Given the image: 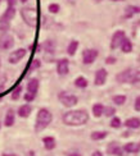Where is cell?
I'll use <instances>...</instances> for the list:
<instances>
[{
	"mask_svg": "<svg viewBox=\"0 0 140 156\" xmlns=\"http://www.w3.org/2000/svg\"><path fill=\"white\" fill-rule=\"evenodd\" d=\"M63 123L66 126H73V127H77V126H84L88 123L89 120V114L86 110H72V112H67L63 115Z\"/></svg>",
	"mask_w": 140,
	"mask_h": 156,
	"instance_id": "obj_1",
	"label": "cell"
},
{
	"mask_svg": "<svg viewBox=\"0 0 140 156\" xmlns=\"http://www.w3.org/2000/svg\"><path fill=\"white\" fill-rule=\"evenodd\" d=\"M53 120V115L51 113L49 112L48 109H40L39 113H37V116H36V122H35V131L36 132H41L44 129L48 127Z\"/></svg>",
	"mask_w": 140,
	"mask_h": 156,
	"instance_id": "obj_2",
	"label": "cell"
},
{
	"mask_svg": "<svg viewBox=\"0 0 140 156\" xmlns=\"http://www.w3.org/2000/svg\"><path fill=\"white\" fill-rule=\"evenodd\" d=\"M21 17L25 23L30 27H36L39 23V13L32 6H23L21 9Z\"/></svg>",
	"mask_w": 140,
	"mask_h": 156,
	"instance_id": "obj_3",
	"label": "cell"
},
{
	"mask_svg": "<svg viewBox=\"0 0 140 156\" xmlns=\"http://www.w3.org/2000/svg\"><path fill=\"white\" fill-rule=\"evenodd\" d=\"M58 99H59V101H61L64 106H67V108L75 106L76 104L78 102L77 96L72 95V94H68V92H66V91H62V92L58 95Z\"/></svg>",
	"mask_w": 140,
	"mask_h": 156,
	"instance_id": "obj_4",
	"label": "cell"
},
{
	"mask_svg": "<svg viewBox=\"0 0 140 156\" xmlns=\"http://www.w3.org/2000/svg\"><path fill=\"white\" fill-rule=\"evenodd\" d=\"M13 45H14V38H13V36L4 32V34L0 36V50H3V51L9 50L13 48Z\"/></svg>",
	"mask_w": 140,
	"mask_h": 156,
	"instance_id": "obj_5",
	"label": "cell"
},
{
	"mask_svg": "<svg viewBox=\"0 0 140 156\" xmlns=\"http://www.w3.org/2000/svg\"><path fill=\"white\" fill-rule=\"evenodd\" d=\"M125 38H126L125 31H122V30L116 31L112 36V40H111V49H117L118 46H121V44Z\"/></svg>",
	"mask_w": 140,
	"mask_h": 156,
	"instance_id": "obj_6",
	"label": "cell"
},
{
	"mask_svg": "<svg viewBox=\"0 0 140 156\" xmlns=\"http://www.w3.org/2000/svg\"><path fill=\"white\" fill-rule=\"evenodd\" d=\"M99 55V51L95 49H86L82 53V63L84 64H91L94 63L95 59Z\"/></svg>",
	"mask_w": 140,
	"mask_h": 156,
	"instance_id": "obj_7",
	"label": "cell"
},
{
	"mask_svg": "<svg viewBox=\"0 0 140 156\" xmlns=\"http://www.w3.org/2000/svg\"><path fill=\"white\" fill-rule=\"evenodd\" d=\"M57 72L59 76H66V74H68L70 72V62L68 59H61V60H58L57 63Z\"/></svg>",
	"mask_w": 140,
	"mask_h": 156,
	"instance_id": "obj_8",
	"label": "cell"
},
{
	"mask_svg": "<svg viewBox=\"0 0 140 156\" xmlns=\"http://www.w3.org/2000/svg\"><path fill=\"white\" fill-rule=\"evenodd\" d=\"M131 77H132V68H127L122 70V72H119L116 76V80L119 83H129L131 81Z\"/></svg>",
	"mask_w": 140,
	"mask_h": 156,
	"instance_id": "obj_9",
	"label": "cell"
},
{
	"mask_svg": "<svg viewBox=\"0 0 140 156\" xmlns=\"http://www.w3.org/2000/svg\"><path fill=\"white\" fill-rule=\"evenodd\" d=\"M25 55H26V49H17L16 51H12L9 55V63L17 64L21 59H23Z\"/></svg>",
	"mask_w": 140,
	"mask_h": 156,
	"instance_id": "obj_10",
	"label": "cell"
},
{
	"mask_svg": "<svg viewBox=\"0 0 140 156\" xmlns=\"http://www.w3.org/2000/svg\"><path fill=\"white\" fill-rule=\"evenodd\" d=\"M107 76H108V72L104 69V68H100L98 69L95 72V78H94V83L96 86H103L105 83V80H107Z\"/></svg>",
	"mask_w": 140,
	"mask_h": 156,
	"instance_id": "obj_11",
	"label": "cell"
},
{
	"mask_svg": "<svg viewBox=\"0 0 140 156\" xmlns=\"http://www.w3.org/2000/svg\"><path fill=\"white\" fill-rule=\"evenodd\" d=\"M16 16V6H13V5H8V8H6V10L4 12V14L0 17V21L2 22H6V23H9L13 18H14Z\"/></svg>",
	"mask_w": 140,
	"mask_h": 156,
	"instance_id": "obj_12",
	"label": "cell"
},
{
	"mask_svg": "<svg viewBox=\"0 0 140 156\" xmlns=\"http://www.w3.org/2000/svg\"><path fill=\"white\" fill-rule=\"evenodd\" d=\"M107 152L111 155H116V156H123V150L118 146L117 142H111V144L107 146Z\"/></svg>",
	"mask_w": 140,
	"mask_h": 156,
	"instance_id": "obj_13",
	"label": "cell"
},
{
	"mask_svg": "<svg viewBox=\"0 0 140 156\" xmlns=\"http://www.w3.org/2000/svg\"><path fill=\"white\" fill-rule=\"evenodd\" d=\"M39 86H40V83H39L37 78H32V80H30L27 83V92H30L32 95H36L37 91H39Z\"/></svg>",
	"mask_w": 140,
	"mask_h": 156,
	"instance_id": "obj_14",
	"label": "cell"
},
{
	"mask_svg": "<svg viewBox=\"0 0 140 156\" xmlns=\"http://www.w3.org/2000/svg\"><path fill=\"white\" fill-rule=\"evenodd\" d=\"M123 151L129 152V154H135L140 151V144H136V142H129L123 146Z\"/></svg>",
	"mask_w": 140,
	"mask_h": 156,
	"instance_id": "obj_15",
	"label": "cell"
},
{
	"mask_svg": "<svg viewBox=\"0 0 140 156\" xmlns=\"http://www.w3.org/2000/svg\"><path fill=\"white\" fill-rule=\"evenodd\" d=\"M31 112H32L31 105H28V104H25V105L19 106V109H18V115L21 116V118H28L30 114H31Z\"/></svg>",
	"mask_w": 140,
	"mask_h": 156,
	"instance_id": "obj_16",
	"label": "cell"
},
{
	"mask_svg": "<svg viewBox=\"0 0 140 156\" xmlns=\"http://www.w3.org/2000/svg\"><path fill=\"white\" fill-rule=\"evenodd\" d=\"M138 13H140V8L136 5H129L126 6L125 9V18H131L132 16L138 14Z\"/></svg>",
	"mask_w": 140,
	"mask_h": 156,
	"instance_id": "obj_17",
	"label": "cell"
},
{
	"mask_svg": "<svg viewBox=\"0 0 140 156\" xmlns=\"http://www.w3.org/2000/svg\"><path fill=\"white\" fill-rule=\"evenodd\" d=\"M4 124L5 127H12L14 124V112L12 109L8 110V113L5 115V119H4Z\"/></svg>",
	"mask_w": 140,
	"mask_h": 156,
	"instance_id": "obj_18",
	"label": "cell"
},
{
	"mask_svg": "<svg viewBox=\"0 0 140 156\" xmlns=\"http://www.w3.org/2000/svg\"><path fill=\"white\" fill-rule=\"evenodd\" d=\"M125 126L131 129H138L140 128V119L139 118H130L125 122Z\"/></svg>",
	"mask_w": 140,
	"mask_h": 156,
	"instance_id": "obj_19",
	"label": "cell"
},
{
	"mask_svg": "<svg viewBox=\"0 0 140 156\" xmlns=\"http://www.w3.org/2000/svg\"><path fill=\"white\" fill-rule=\"evenodd\" d=\"M121 50H122V53H125V54H129V53H131L132 51V42L129 40L127 37L125 38V40L122 41V44H121Z\"/></svg>",
	"mask_w": 140,
	"mask_h": 156,
	"instance_id": "obj_20",
	"label": "cell"
},
{
	"mask_svg": "<svg viewBox=\"0 0 140 156\" xmlns=\"http://www.w3.org/2000/svg\"><path fill=\"white\" fill-rule=\"evenodd\" d=\"M43 142H44V147L46 148V150H53V148L55 147V140H54V137H50V136H48V137H44Z\"/></svg>",
	"mask_w": 140,
	"mask_h": 156,
	"instance_id": "obj_21",
	"label": "cell"
},
{
	"mask_svg": "<svg viewBox=\"0 0 140 156\" xmlns=\"http://www.w3.org/2000/svg\"><path fill=\"white\" fill-rule=\"evenodd\" d=\"M103 112H104L103 104L98 102V104H95V105H93V114H94L95 118H99V116H102V115H103Z\"/></svg>",
	"mask_w": 140,
	"mask_h": 156,
	"instance_id": "obj_22",
	"label": "cell"
},
{
	"mask_svg": "<svg viewBox=\"0 0 140 156\" xmlns=\"http://www.w3.org/2000/svg\"><path fill=\"white\" fill-rule=\"evenodd\" d=\"M77 48H78V41H76V40L71 41L70 45H68V48H67V53H68V55H71V56L75 55V54H76V51H77Z\"/></svg>",
	"mask_w": 140,
	"mask_h": 156,
	"instance_id": "obj_23",
	"label": "cell"
},
{
	"mask_svg": "<svg viewBox=\"0 0 140 156\" xmlns=\"http://www.w3.org/2000/svg\"><path fill=\"white\" fill-rule=\"evenodd\" d=\"M107 136H108V132L100 131V132H93L90 137H91V140H94V141H100V140H104Z\"/></svg>",
	"mask_w": 140,
	"mask_h": 156,
	"instance_id": "obj_24",
	"label": "cell"
},
{
	"mask_svg": "<svg viewBox=\"0 0 140 156\" xmlns=\"http://www.w3.org/2000/svg\"><path fill=\"white\" fill-rule=\"evenodd\" d=\"M75 86L78 88H85L88 87V80L85 77H77L75 80Z\"/></svg>",
	"mask_w": 140,
	"mask_h": 156,
	"instance_id": "obj_25",
	"label": "cell"
},
{
	"mask_svg": "<svg viewBox=\"0 0 140 156\" xmlns=\"http://www.w3.org/2000/svg\"><path fill=\"white\" fill-rule=\"evenodd\" d=\"M112 101L115 102L116 105L121 106V105H123V104L126 102V96L125 95H115L112 97Z\"/></svg>",
	"mask_w": 140,
	"mask_h": 156,
	"instance_id": "obj_26",
	"label": "cell"
},
{
	"mask_svg": "<svg viewBox=\"0 0 140 156\" xmlns=\"http://www.w3.org/2000/svg\"><path fill=\"white\" fill-rule=\"evenodd\" d=\"M138 82H140V67L136 69H132V77L130 81V83H138Z\"/></svg>",
	"mask_w": 140,
	"mask_h": 156,
	"instance_id": "obj_27",
	"label": "cell"
},
{
	"mask_svg": "<svg viewBox=\"0 0 140 156\" xmlns=\"http://www.w3.org/2000/svg\"><path fill=\"white\" fill-rule=\"evenodd\" d=\"M22 90H23L22 86H17V88L12 92V100H18V99H19V96H21Z\"/></svg>",
	"mask_w": 140,
	"mask_h": 156,
	"instance_id": "obj_28",
	"label": "cell"
},
{
	"mask_svg": "<svg viewBox=\"0 0 140 156\" xmlns=\"http://www.w3.org/2000/svg\"><path fill=\"white\" fill-rule=\"evenodd\" d=\"M48 10L50 13H53V14H55V13H58L59 10H61V6H59V4H57V3H51L48 6Z\"/></svg>",
	"mask_w": 140,
	"mask_h": 156,
	"instance_id": "obj_29",
	"label": "cell"
},
{
	"mask_svg": "<svg viewBox=\"0 0 140 156\" xmlns=\"http://www.w3.org/2000/svg\"><path fill=\"white\" fill-rule=\"evenodd\" d=\"M43 46L45 48V50L48 51V53H54V42H53V41H50V40L46 41Z\"/></svg>",
	"mask_w": 140,
	"mask_h": 156,
	"instance_id": "obj_30",
	"label": "cell"
},
{
	"mask_svg": "<svg viewBox=\"0 0 140 156\" xmlns=\"http://www.w3.org/2000/svg\"><path fill=\"white\" fill-rule=\"evenodd\" d=\"M121 124H122V122H121V119H119L118 116H115V118L111 120V127L112 128H119Z\"/></svg>",
	"mask_w": 140,
	"mask_h": 156,
	"instance_id": "obj_31",
	"label": "cell"
},
{
	"mask_svg": "<svg viewBox=\"0 0 140 156\" xmlns=\"http://www.w3.org/2000/svg\"><path fill=\"white\" fill-rule=\"evenodd\" d=\"M115 113H116V109L112 108V106L104 108V112H103V114H104L105 116H113V115H115Z\"/></svg>",
	"mask_w": 140,
	"mask_h": 156,
	"instance_id": "obj_32",
	"label": "cell"
},
{
	"mask_svg": "<svg viewBox=\"0 0 140 156\" xmlns=\"http://www.w3.org/2000/svg\"><path fill=\"white\" fill-rule=\"evenodd\" d=\"M35 96H36V95H32V94H30V92H26L23 97H25V100L27 101V102H31L32 100L35 99Z\"/></svg>",
	"mask_w": 140,
	"mask_h": 156,
	"instance_id": "obj_33",
	"label": "cell"
},
{
	"mask_svg": "<svg viewBox=\"0 0 140 156\" xmlns=\"http://www.w3.org/2000/svg\"><path fill=\"white\" fill-rule=\"evenodd\" d=\"M135 110L136 112H140V96H138L136 99H135V105H134Z\"/></svg>",
	"mask_w": 140,
	"mask_h": 156,
	"instance_id": "obj_34",
	"label": "cell"
},
{
	"mask_svg": "<svg viewBox=\"0 0 140 156\" xmlns=\"http://www.w3.org/2000/svg\"><path fill=\"white\" fill-rule=\"evenodd\" d=\"M39 67H40V60H37V59H36V60L32 62V64H31V67H30V68H31L32 70H34V69H36V68H39Z\"/></svg>",
	"mask_w": 140,
	"mask_h": 156,
	"instance_id": "obj_35",
	"label": "cell"
},
{
	"mask_svg": "<svg viewBox=\"0 0 140 156\" xmlns=\"http://www.w3.org/2000/svg\"><path fill=\"white\" fill-rule=\"evenodd\" d=\"M105 63H107V64H115V63H116V58L108 56V58L105 59Z\"/></svg>",
	"mask_w": 140,
	"mask_h": 156,
	"instance_id": "obj_36",
	"label": "cell"
},
{
	"mask_svg": "<svg viewBox=\"0 0 140 156\" xmlns=\"http://www.w3.org/2000/svg\"><path fill=\"white\" fill-rule=\"evenodd\" d=\"M91 156H103V154H102L100 151H94Z\"/></svg>",
	"mask_w": 140,
	"mask_h": 156,
	"instance_id": "obj_37",
	"label": "cell"
},
{
	"mask_svg": "<svg viewBox=\"0 0 140 156\" xmlns=\"http://www.w3.org/2000/svg\"><path fill=\"white\" fill-rule=\"evenodd\" d=\"M8 5H16V0H8Z\"/></svg>",
	"mask_w": 140,
	"mask_h": 156,
	"instance_id": "obj_38",
	"label": "cell"
},
{
	"mask_svg": "<svg viewBox=\"0 0 140 156\" xmlns=\"http://www.w3.org/2000/svg\"><path fill=\"white\" fill-rule=\"evenodd\" d=\"M68 156H81V155H78V154H73V155H72V154H70Z\"/></svg>",
	"mask_w": 140,
	"mask_h": 156,
	"instance_id": "obj_39",
	"label": "cell"
},
{
	"mask_svg": "<svg viewBox=\"0 0 140 156\" xmlns=\"http://www.w3.org/2000/svg\"><path fill=\"white\" fill-rule=\"evenodd\" d=\"M21 3H26V2H28V0H19Z\"/></svg>",
	"mask_w": 140,
	"mask_h": 156,
	"instance_id": "obj_40",
	"label": "cell"
},
{
	"mask_svg": "<svg viewBox=\"0 0 140 156\" xmlns=\"http://www.w3.org/2000/svg\"><path fill=\"white\" fill-rule=\"evenodd\" d=\"M112 2H123V0H112Z\"/></svg>",
	"mask_w": 140,
	"mask_h": 156,
	"instance_id": "obj_41",
	"label": "cell"
},
{
	"mask_svg": "<svg viewBox=\"0 0 140 156\" xmlns=\"http://www.w3.org/2000/svg\"><path fill=\"white\" fill-rule=\"evenodd\" d=\"M0 67H2V62H0Z\"/></svg>",
	"mask_w": 140,
	"mask_h": 156,
	"instance_id": "obj_42",
	"label": "cell"
},
{
	"mask_svg": "<svg viewBox=\"0 0 140 156\" xmlns=\"http://www.w3.org/2000/svg\"><path fill=\"white\" fill-rule=\"evenodd\" d=\"M96 2H102V0H96Z\"/></svg>",
	"mask_w": 140,
	"mask_h": 156,
	"instance_id": "obj_43",
	"label": "cell"
},
{
	"mask_svg": "<svg viewBox=\"0 0 140 156\" xmlns=\"http://www.w3.org/2000/svg\"><path fill=\"white\" fill-rule=\"evenodd\" d=\"M4 156H8V155H4Z\"/></svg>",
	"mask_w": 140,
	"mask_h": 156,
	"instance_id": "obj_44",
	"label": "cell"
},
{
	"mask_svg": "<svg viewBox=\"0 0 140 156\" xmlns=\"http://www.w3.org/2000/svg\"><path fill=\"white\" fill-rule=\"evenodd\" d=\"M0 3H2V0H0Z\"/></svg>",
	"mask_w": 140,
	"mask_h": 156,
	"instance_id": "obj_45",
	"label": "cell"
},
{
	"mask_svg": "<svg viewBox=\"0 0 140 156\" xmlns=\"http://www.w3.org/2000/svg\"><path fill=\"white\" fill-rule=\"evenodd\" d=\"M0 126H2V124H0Z\"/></svg>",
	"mask_w": 140,
	"mask_h": 156,
	"instance_id": "obj_46",
	"label": "cell"
}]
</instances>
